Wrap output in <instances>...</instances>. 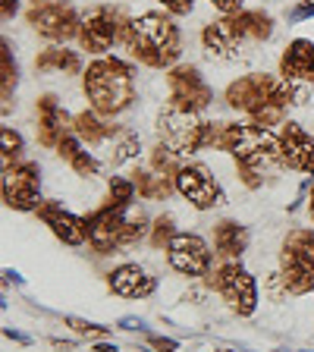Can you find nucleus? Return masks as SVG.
Segmentation results:
<instances>
[{
    "label": "nucleus",
    "mask_w": 314,
    "mask_h": 352,
    "mask_svg": "<svg viewBox=\"0 0 314 352\" xmlns=\"http://www.w3.org/2000/svg\"><path fill=\"white\" fill-rule=\"evenodd\" d=\"M151 167L157 170V173H164V176H176L179 170L186 167V154H179V151H173L170 145H157L151 151Z\"/></svg>",
    "instance_id": "obj_25"
},
{
    "label": "nucleus",
    "mask_w": 314,
    "mask_h": 352,
    "mask_svg": "<svg viewBox=\"0 0 314 352\" xmlns=\"http://www.w3.org/2000/svg\"><path fill=\"white\" fill-rule=\"evenodd\" d=\"M79 54L66 51V47H47L35 57V69L38 73H51V69H60V73H79Z\"/></svg>",
    "instance_id": "obj_23"
},
{
    "label": "nucleus",
    "mask_w": 314,
    "mask_h": 352,
    "mask_svg": "<svg viewBox=\"0 0 314 352\" xmlns=\"http://www.w3.org/2000/svg\"><path fill=\"white\" fill-rule=\"evenodd\" d=\"M148 233V217L145 214H126V227H123V249H129V245H135V242H142Z\"/></svg>",
    "instance_id": "obj_29"
},
{
    "label": "nucleus",
    "mask_w": 314,
    "mask_h": 352,
    "mask_svg": "<svg viewBox=\"0 0 314 352\" xmlns=\"http://www.w3.org/2000/svg\"><path fill=\"white\" fill-rule=\"evenodd\" d=\"M16 7H19V0H0V10H3V19H10V16L16 13Z\"/></svg>",
    "instance_id": "obj_38"
},
{
    "label": "nucleus",
    "mask_w": 314,
    "mask_h": 352,
    "mask_svg": "<svg viewBox=\"0 0 314 352\" xmlns=\"http://www.w3.org/2000/svg\"><path fill=\"white\" fill-rule=\"evenodd\" d=\"M82 85H85V95L91 101V110H98L101 117H117V113L129 110L132 98H135L132 66L117 57L95 60L82 76Z\"/></svg>",
    "instance_id": "obj_3"
},
{
    "label": "nucleus",
    "mask_w": 314,
    "mask_h": 352,
    "mask_svg": "<svg viewBox=\"0 0 314 352\" xmlns=\"http://www.w3.org/2000/svg\"><path fill=\"white\" fill-rule=\"evenodd\" d=\"M95 352H117V346H104V343H98V346H95Z\"/></svg>",
    "instance_id": "obj_40"
},
{
    "label": "nucleus",
    "mask_w": 314,
    "mask_h": 352,
    "mask_svg": "<svg viewBox=\"0 0 314 352\" xmlns=\"http://www.w3.org/2000/svg\"><path fill=\"white\" fill-rule=\"evenodd\" d=\"M229 25H233L236 38H239L242 44H258V41H267V38L273 35V22L267 13H261V10H239V13L227 16Z\"/></svg>",
    "instance_id": "obj_20"
},
{
    "label": "nucleus",
    "mask_w": 314,
    "mask_h": 352,
    "mask_svg": "<svg viewBox=\"0 0 314 352\" xmlns=\"http://www.w3.org/2000/svg\"><path fill=\"white\" fill-rule=\"evenodd\" d=\"M110 192V205H120V208H129L132 198H135V179H126V176H113L107 186Z\"/></svg>",
    "instance_id": "obj_27"
},
{
    "label": "nucleus",
    "mask_w": 314,
    "mask_h": 352,
    "mask_svg": "<svg viewBox=\"0 0 314 352\" xmlns=\"http://www.w3.org/2000/svg\"><path fill=\"white\" fill-rule=\"evenodd\" d=\"M280 76L289 82H302V85L314 82V41L295 38L280 60Z\"/></svg>",
    "instance_id": "obj_18"
},
{
    "label": "nucleus",
    "mask_w": 314,
    "mask_h": 352,
    "mask_svg": "<svg viewBox=\"0 0 314 352\" xmlns=\"http://www.w3.org/2000/svg\"><path fill=\"white\" fill-rule=\"evenodd\" d=\"M126 211L129 208L120 205H104L95 214L85 217V230H88V245L98 255H110V252L123 249V227H126Z\"/></svg>",
    "instance_id": "obj_12"
},
{
    "label": "nucleus",
    "mask_w": 314,
    "mask_h": 352,
    "mask_svg": "<svg viewBox=\"0 0 314 352\" xmlns=\"http://www.w3.org/2000/svg\"><path fill=\"white\" fill-rule=\"evenodd\" d=\"M167 261L173 271L186 274V277H205L211 271V252L208 242L195 233H176L167 242Z\"/></svg>",
    "instance_id": "obj_13"
},
{
    "label": "nucleus",
    "mask_w": 314,
    "mask_h": 352,
    "mask_svg": "<svg viewBox=\"0 0 314 352\" xmlns=\"http://www.w3.org/2000/svg\"><path fill=\"white\" fill-rule=\"evenodd\" d=\"M157 132H161L164 145H170L179 154H192L205 148V123L192 110H164L161 120H157Z\"/></svg>",
    "instance_id": "obj_7"
},
{
    "label": "nucleus",
    "mask_w": 314,
    "mask_h": 352,
    "mask_svg": "<svg viewBox=\"0 0 314 352\" xmlns=\"http://www.w3.org/2000/svg\"><path fill=\"white\" fill-rule=\"evenodd\" d=\"M173 183H176V192H179L192 208H198V211H211V208L227 201V192L220 189L214 173L208 167H201V164H186V167L173 176Z\"/></svg>",
    "instance_id": "obj_8"
},
{
    "label": "nucleus",
    "mask_w": 314,
    "mask_h": 352,
    "mask_svg": "<svg viewBox=\"0 0 314 352\" xmlns=\"http://www.w3.org/2000/svg\"><path fill=\"white\" fill-rule=\"evenodd\" d=\"M73 132L85 142V145H101V142H107V139H120L126 129L123 126H117V123H107L98 110H85V113L76 117Z\"/></svg>",
    "instance_id": "obj_22"
},
{
    "label": "nucleus",
    "mask_w": 314,
    "mask_h": 352,
    "mask_svg": "<svg viewBox=\"0 0 314 352\" xmlns=\"http://www.w3.org/2000/svg\"><path fill=\"white\" fill-rule=\"evenodd\" d=\"M132 157H139V135L126 129L123 135H120V142L113 145V167H117V164L132 161Z\"/></svg>",
    "instance_id": "obj_30"
},
{
    "label": "nucleus",
    "mask_w": 314,
    "mask_h": 352,
    "mask_svg": "<svg viewBox=\"0 0 314 352\" xmlns=\"http://www.w3.org/2000/svg\"><path fill=\"white\" fill-rule=\"evenodd\" d=\"M208 286H214L223 299L229 302L236 315L249 318L251 311L258 308V286H255V277H251L239 261H223L217 271L208 277Z\"/></svg>",
    "instance_id": "obj_5"
},
{
    "label": "nucleus",
    "mask_w": 314,
    "mask_h": 352,
    "mask_svg": "<svg viewBox=\"0 0 314 352\" xmlns=\"http://www.w3.org/2000/svg\"><path fill=\"white\" fill-rule=\"evenodd\" d=\"M129 32V22L123 19V13L113 7H95L82 16L79 25V41L88 54H107L113 47V41H123Z\"/></svg>",
    "instance_id": "obj_6"
},
{
    "label": "nucleus",
    "mask_w": 314,
    "mask_h": 352,
    "mask_svg": "<svg viewBox=\"0 0 314 352\" xmlns=\"http://www.w3.org/2000/svg\"><path fill=\"white\" fill-rule=\"evenodd\" d=\"M0 63H3V79H0V88H3V113H10V91L16 88V76H19V69H16V60L13 54H10V41L3 38V54H0Z\"/></svg>",
    "instance_id": "obj_26"
},
{
    "label": "nucleus",
    "mask_w": 314,
    "mask_h": 352,
    "mask_svg": "<svg viewBox=\"0 0 314 352\" xmlns=\"http://www.w3.org/2000/svg\"><path fill=\"white\" fill-rule=\"evenodd\" d=\"M35 214L51 227V233L57 236L60 242H66V245H82V242L88 239L85 217H76V214L63 211L57 201H41V205L35 208Z\"/></svg>",
    "instance_id": "obj_16"
},
{
    "label": "nucleus",
    "mask_w": 314,
    "mask_h": 352,
    "mask_svg": "<svg viewBox=\"0 0 314 352\" xmlns=\"http://www.w3.org/2000/svg\"><path fill=\"white\" fill-rule=\"evenodd\" d=\"M123 327H126V330H135V327H145V324H142V321H135V318H126V321H123Z\"/></svg>",
    "instance_id": "obj_39"
},
{
    "label": "nucleus",
    "mask_w": 314,
    "mask_h": 352,
    "mask_svg": "<svg viewBox=\"0 0 314 352\" xmlns=\"http://www.w3.org/2000/svg\"><path fill=\"white\" fill-rule=\"evenodd\" d=\"M280 274L286 293L305 296L314 289V230H293L283 239Z\"/></svg>",
    "instance_id": "obj_4"
},
{
    "label": "nucleus",
    "mask_w": 314,
    "mask_h": 352,
    "mask_svg": "<svg viewBox=\"0 0 314 352\" xmlns=\"http://www.w3.org/2000/svg\"><path fill=\"white\" fill-rule=\"evenodd\" d=\"M308 88L302 82H289L283 76L251 73L236 79L227 88V104L242 113H261V110H283L289 104H305Z\"/></svg>",
    "instance_id": "obj_2"
},
{
    "label": "nucleus",
    "mask_w": 314,
    "mask_h": 352,
    "mask_svg": "<svg viewBox=\"0 0 314 352\" xmlns=\"http://www.w3.org/2000/svg\"><path fill=\"white\" fill-rule=\"evenodd\" d=\"M151 346L157 352H173L179 343H176V340H167V337H151Z\"/></svg>",
    "instance_id": "obj_37"
},
{
    "label": "nucleus",
    "mask_w": 314,
    "mask_h": 352,
    "mask_svg": "<svg viewBox=\"0 0 314 352\" xmlns=\"http://www.w3.org/2000/svg\"><path fill=\"white\" fill-rule=\"evenodd\" d=\"M7 280H13V283H22V277L16 271H7Z\"/></svg>",
    "instance_id": "obj_42"
},
{
    "label": "nucleus",
    "mask_w": 314,
    "mask_h": 352,
    "mask_svg": "<svg viewBox=\"0 0 314 352\" xmlns=\"http://www.w3.org/2000/svg\"><path fill=\"white\" fill-rule=\"evenodd\" d=\"M73 123L76 117H69L54 95L38 98V142L44 148H57L60 139L73 132Z\"/></svg>",
    "instance_id": "obj_15"
},
{
    "label": "nucleus",
    "mask_w": 314,
    "mask_h": 352,
    "mask_svg": "<svg viewBox=\"0 0 314 352\" xmlns=\"http://www.w3.org/2000/svg\"><path fill=\"white\" fill-rule=\"evenodd\" d=\"M280 154H283V167L308 173L314 179V139L299 123H283V129H280Z\"/></svg>",
    "instance_id": "obj_14"
},
{
    "label": "nucleus",
    "mask_w": 314,
    "mask_h": 352,
    "mask_svg": "<svg viewBox=\"0 0 314 352\" xmlns=\"http://www.w3.org/2000/svg\"><path fill=\"white\" fill-rule=\"evenodd\" d=\"M132 176H135L139 195L148 198V201H164L176 189V183H170V176H164V173H142L139 170V173H132Z\"/></svg>",
    "instance_id": "obj_24"
},
{
    "label": "nucleus",
    "mask_w": 314,
    "mask_h": 352,
    "mask_svg": "<svg viewBox=\"0 0 314 352\" xmlns=\"http://www.w3.org/2000/svg\"><path fill=\"white\" fill-rule=\"evenodd\" d=\"M25 22L38 35L51 38V41H69L73 35H79V16L73 7H66L60 0H35V7L25 13Z\"/></svg>",
    "instance_id": "obj_9"
},
{
    "label": "nucleus",
    "mask_w": 314,
    "mask_h": 352,
    "mask_svg": "<svg viewBox=\"0 0 314 352\" xmlns=\"http://www.w3.org/2000/svg\"><path fill=\"white\" fill-rule=\"evenodd\" d=\"M308 16H314V3H299L295 10H289V13H286V19H289V22H302V19H308Z\"/></svg>",
    "instance_id": "obj_34"
},
{
    "label": "nucleus",
    "mask_w": 314,
    "mask_h": 352,
    "mask_svg": "<svg viewBox=\"0 0 314 352\" xmlns=\"http://www.w3.org/2000/svg\"><path fill=\"white\" fill-rule=\"evenodd\" d=\"M0 148H3V167H13L22 154V135L10 126H3L0 129Z\"/></svg>",
    "instance_id": "obj_28"
},
{
    "label": "nucleus",
    "mask_w": 314,
    "mask_h": 352,
    "mask_svg": "<svg viewBox=\"0 0 314 352\" xmlns=\"http://www.w3.org/2000/svg\"><path fill=\"white\" fill-rule=\"evenodd\" d=\"M123 44L129 47L132 57L151 69H167L183 54V35L161 13H145L139 19H132Z\"/></svg>",
    "instance_id": "obj_1"
},
{
    "label": "nucleus",
    "mask_w": 314,
    "mask_h": 352,
    "mask_svg": "<svg viewBox=\"0 0 314 352\" xmlns=\"http://www.w3.org/2000/svg\"><path fill=\"white\" fill-rule=\"evenodd\" d=\"M167 88H170V107L176 110H205L214 101L211 85L205 82V76L198 73L195 66H173L167 76Z\"/></svg>",
    "instance_id": "obj_11"
},
{
    "label": "nucleus",
    "mask_w": 314,
    "mask_h": 352,
    "mask_svg": "<svg viewBox=\"0 0 314 352\" xmlns=\"http://www.w3.org/2000/svg\"><path fill=\"white\" fill-rule=\"evenodd\" d=\"M308 214H311V220H314V186H311V198H308Z\"/></svg>",
    "instance_id": "obj_41"
},
{
    "label": "nucleus",
    "mask_w": 314,
    "mask_h": 352,
    "mask_svg": "<svg viewBox=\"0 0 314 352\" xmlns=\"http://www.w3.org/2000/svg\"><path fill=\"white\" fill-rule=\"evenodd\" d=\"M214 249L223 261H239L242 252L249 249V230L236 220H220L214 227Z\"/></svg>",
    "instance_id": "obj_21"
},
{
    "label": "nucleus",
    "mask_w": 314,
    "mask_h": 352,
    "mask_svg": "<svg viewBox=\"0 0 314 352\" xmlns=\"http://www.w3.org/2000/svg\"><path fill=\"white\" fill-rule=\"evenodd\" d=\"M161 3H164V7H167L173 16H186V13L192 10V0H161Z\"/></svg>",
    "instance_id": "obj_35"
},
{
    "label": "nucleus",
    "mask_w": 314,
    "mask_h": 352,
    "mask_svg": "<svg viewBox=\"0 0 314 352\" xmlns=\"http://www.w3.org/2000/svg\"><path fill=\"white\" fill-rule=\"evenodd\" d=\"M69 167H73L79 176H95L98 170H101V164H98V157H91L88 151H79V154H73Z\"/></svg>",
    "instance_id": "obj_32"
},
{
    "label": "nucleus",
    "mask_w": 314,
    "mask_h": 352,
    "mask_svg": "<svg viewBox=\"0 0 314 352\" xmlns=\"http://www.w3.org/2000/svg\"><path fill=\"white\" fill-rule=\"evenodd\" d=\"M107 283L123 299H148L154 293V286H157L151 274L145 267H139V264H120L117 271L107 274Z\"/></svg>",
    "instance_id": "obj_17"
},
{
    "label": "nucleus",
    "mask_w": 314,
    "mask_h": 352,
    "mask_svg": "<svg viewBox=\"0 0 314 352\" xmlns=\"http://www.w3.org/2000/svg\"><path fill=\"white\" fill-rule=\"evenodd\" d=\"M201 41H205V51L211 54L214 60H239L242 51H245V44L236 38V32H233V25H229V19L208 22V25H205V35H201Z\"/></svg>",
    "instance_id": "obj_19"
},
{
    "label": "nucleus",
    "mask_w": 314,
    "mask_h": 352,
    "mask_svg": "<svg viewBox=\"0 0 314 352\" xmlns=\"http://www.w3.org/2000/svg\"><path fill=\"white\" fill-rule=\"evenodd\" d=\"M173 236H176V230H173V217H170V214H164V217L154 220V230H151V245L154 249H164Z\"/></svg>",
    "instance_id": "obj_31"
},
{
    "label": "nucleus",
    "mask_w": 314,
    "mask_h": 352,
    "mask_svg": "<svg viewBox=\"0 0 314 352\" xmlns=\"http://www.w3.org/2000/svg\"><path fill=\"white\" fill-rule=\"evenodd\" d=\"M66 324L79 333V337H104L107 330L104 327H98V324H88V321H82V318H66Z\"/></svg>",
    "instance_id": "obj_33"
},
{
    "label": "nucleus",
    "mask_w": 314,
    "mask_h": 352,
    "mask_svg": "<svg viewBox=\"0 0 314 352\" xmlns=\"http://www.w3.org/2000/svg\"><path fill=\"white\" fill-rule=\"evenodd\" d=\"M41 167L32 161L3 167V205L13 211H35L41 205Z\"/></svg>",
    "instance_id": "obj_10"
},
{
    "label": "nucleus",
    "mask_w": 314,
    "mask_h": 352,
    "mask_svg": "<svg viewBox=\"0 0 314 352\" xmlns=\"http://www.w3.org/2000/svg\"><path fill=\"white\" fill-rule=\"evenodd\" d=\"M211 3L217 10H223L227 16H233V13H239V10H242V0H211Z\"/></svg>",
    "instance_id": "obj_36"
}]
</instances>
